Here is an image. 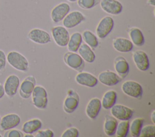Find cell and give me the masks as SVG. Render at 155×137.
<instances>
[{"label": "cell", "instance_id": "25", "mask_svg": "<svg viewBox=\"0 0 155 137\" xmlns=\"http://www.w3.org/2000/svg\"><path fill=\"white\" fill-rule=\"evenodd\" d=\"M82 34L79 32H75L73 33L69 38L68 43H67V48L70 52H76L78 51V48L80 45L82 44Z\"/></svg>", "mask_w": 155, "mask_h": 137}, {"label": "cell", "instance_id": "11", "mask_svg": "<svg viewBox=\"0 0 155 137\" xmlns=\"http://www.w3.org/2000/svg\"><path fill=\"white\" fill-rule=\"evenodd\" d=\"M21 122L20 116L16 113H8L1 118L0 129L7 131L17 127Z\"/></svg>", "mask_w": 155, "mask_h": 137}, {"label": "cell", "instance_id": "29", "mask_svg": "<svg viewBox=\"0 0 155 137\" xmlns=\"http://www.w3.org/2000/svg\"><path fill=\"white\" fill-rule=\"evenodd\" d=\"M84 40L90 47L95 48L98 46V39L96 36L90 30H85L82 36Z\"/></svg>", "mask_w": 155, "mask_h": 137}, {"label": "cell", "instance_id": "26", "mask_svg": "<svg viewBox=\"0 0 155 137\" xmlns=\"http://www.w3.org/2000/svg\"><path fill=\"white\" fill-rule=\"evenodd\" d=\"M129 36L133 44L137 46H141L145 43V38L142 31L136 27H133L129 31Z\"/></svg>", "mask_w": 155, "mask_h": 137}, {"label": "cell", "instance_id": "34", "mask_svg": "<svg viewBox=\"0 0 155 137\" xmlns=\"http://www.w3.org/2000/svg\"><path fill=\"white\" fill-rule=\"evenodd\" d=\"M5 137H23V133L17 129H10L7 130L4 135Z\"/></svg>", "mask_w": 155, "mask_h": 137}, {"label": "cell", "instance_id": "2", "mask_svg": "<svg viewBox=\"0 0 155 137\" xmlns=\"http://www.w3.org/2000/svg\"><path fill=\"white\" fill-rule=\"evenodd\" d=\"M32 102L38 109H45L48 104L47 93L45 89L41 86H35L31 93Z\"/></svg>", "mask_w": 155, "mask_h": 137}, {"label": "cell", "instance_id": "17", "mask_svg": "<svg viewBox=\"0 0 155 137\" xmlns=\"http://www.w3.org/2000/svg\"><path fill=\"white\" fill-rule=\"evenodd\" d=\"M98 80L104 85L113 86L120 81V77L114 72L107 71L102 72L99 74Z\"/></svg>", "mask_w": 155, "mask_h": 137}, {"label": "cell", "instance_id": "13", "mask_svg": "<svg viewBox=\"0 0 155 137\" xmlns=\"http://www.w3.org/2000/svg\"><path fill=\"white\" fill-rule=\"evenodd\" d=\"M70 7L67 2H61L56 5L51 11V20L58 23L63 20L65 16L70 12Z\"/></svg>", "mask_w": 155, "mask_h": 137}, {"label": "cell", "instance_id": "23", "mask_svg": "<svg viewBox=\"0 0 155 137\" xmlns=\"http://www.w3.org/2000/svg\"><path fill=\"white\" fill-rule=\"evenodd\" d=\"M42 126V122L40 119L35 118L25 122L22 126V130L25 134H32L39 130Z\"/></svg>", "mask_w": 155, "mask_h": 137}, {"label": "cell", "instance_id": "41", "mask_svg": "<svg viewBox=\"0 0 155 137\" xmlns=\"http://www.w3.org/2000/svg\"><path fill=\"white\" fill-rule=\"evenodd\" d=\"M67 1H68L70 2H75V1H76L78 0H67Z\"/></svg>", "mask_w": 155, "mask_h": 137}, {"label": "cell", "instance_id": "8", "mask_svg": "<svg viewBox=\"0 0 155 137\" xmlns=\"http://www.w3.org/2000/svg\"><path fill=\"white\" fill-rule=\"evenodd\" d=\"M110 109L113 116L120 121L129 120L133 115L131 109L122 104H114Z\"/></svg>", "mask_w": 155, "mask_h": 137}, {"label": "cell", "instance_id": "9", "mask_svg": "<svg viewBox=\"0 0 155 137\" xmlns=\"http://www.w3.org/2000/svg\"><path fill=\"white\" fill-rule=\"evenodd\" d=\"M85 20V16L79 11H73L68 13L63 19L62 24L66 28H72L80 24Z\"/></svg>", "mask_w": 155, "mask_h": 137}, {"label": "cell", "instance_id": "5", "mask_svg": "<svg viewBox=\"0 0 155 137\" xmlns=\"http://www.w3.org/2000/svg\"><path fill=\"white\" fill-rule=\"evenodd\" d=\"M51 35L55 43L59 46H67L70 34L67 29L64 26L54 27L51 29Z\"/></svg>", "mask_w": 155, "mask_h": 137}, {"label": "cell", "instance_id": "42", "mask_svg": "<svg viewBox=\"0 0 155 137\" xmlns=\"http://www.w3.org/2000/svg\"><path fill=\"white\" fill-rule=\"evenodd\" d=\"M1 115H0V122H1Z\"/></svg>", "mask_w": 155, "mask_h": 137}, {"label": "cell", "instance_id": "20", "mask_svg": "<svg viewBox=\"0 0 155 137\" xmlns=\"http://www.w3.org/2000/svg\"><path fill=\"white\" fill-rule=\"evenodd\" d=\"M114 69L117 74L121 78H124L128 75L130 66L126 59L122 56H118L114 60Z\"/></svg>", "mask_w": 155, "mask_h": 137}, {"label": "cell", "instance_id": "30", "mask_svg": "<svg viewBox=\"0 0 155 137\" xmlns=\"http://www.w3.org/2000/svg\"><path fill=\"white\" fill-rule=\"evenodd\" d=\"M130 123L128 120L121 121L117 123L115 134L117 137H125L127 136L129 131Z\"/></svg>", "mask_w": 155, "mask_h": 137}, {"label": "cell", "instance_id": "7", "mask_svg": "<svg viewBox=\"0 0 155 137\" xmlns=\"http://www.w3.org/2000/svg\"><path fill=\"white\" fill-rule=\"evenodd\" d=\"M20 85L19 78L15 74L10 75L7 77L4 84L5 94L9 97H14L19 89Z\"/></svg>", "mask_w": 155, "mask_h": 137}, {"label": "cell", "instance_id": "21", "mask_svg": "<svg viewBox=\"0 0 155 137\" xmlns=\"http://www.w3.org/2000/svg\"><path fill=\"white\" fill-rule=\"evenodd\" d=\"M113 46L118 52L128 53L132 50L133 44L131 40L126 38L117 37L113 40Z\"/></svg>", "mask_w": 155, "mask_h": 137}, {"label": "cell", "instance_id": "1", "mask_svg": "<svg viewBox=\"0 0 155 137\" xmlns=\"http://www.w3.org/2000/svg\"><path fill=\"white\" fill-rule=\"evenodd\" d=\"M7 62L11 66L19 71L25 72L28 69L27 59L18 51H10L7 56Z\"/></svg>", "mask_w": 155, "mask_h": 137}, {"label": "cell", "instance_id": "35", "mask_svg": "<svg viewBox=\"0 0 155 137\" xmlns=\"http://www.w3.org/2000/svg\"><path fill=\"white\" fill-rule=\"evenodd\" d=\"M54 136V133L50 129H45L39 130L36 135V137H53Z\"/></svg>", "mask_w": 155, "mask_h": 137}, {"label": "cell", "instance_id": "10", "mask_svg": "<svg viewBox=\"0 0 155 137\" xmlns=\"http://www.w3.org/2000/svg\"><path fill=\"white\" fill-rule=\"evenodd\" d=\"M64 61L65 63L70 68L78 71H81L84 67V61L83 59L74 52H68L64 55Z\"/></svg>", "mask_w": 155, "mask_h": 137}, {"label": "cell", "instance_id": "15", "mask_svg": "<svg viewBox=\"0 0 155 137\" xmlns=\"http://www.w3.org/2000/svg\"><path fill=\"white\" fill-rule=\"evenodd\" d=\"M133 60L137 68L145 71L150 67V62L147 54L142 50H137L133 54Z\"/></svg>", "mask_w": 155, "mask_h": 137}, {"label": "cell", "instance_id": "27", "mask_svg": "<svg viewBox=\"0 0 155 137\" xmlns=\"http://www.w3.org/2000/svg\"><path fill=\"white\" fill-rule=\"evenodd\" d=\"M117 121L114 117L110 116H105L104 123V131L106 135L111 136L115 134Z\"/></svg>", "mask_w": 155, "mask_h": 137}, {"label": "cell", "instance_id": "39", "mask_svg": "<svg viewBox=\"0 0 155 137\" xmlns=\"http://www.w3.org/2000/svg\"><path fill=\"white\" fill-rule=\"evenodd\" d=\"M147 2L150 5H151L153 7L155 6V0H148Z\"/></svg>", "mask_w": 155, "mask_h": 137}, {"label": "cell", "instance_id": "37", "mask_svg": "<svg viewBox=\"0 0 155 137\" xmlns=\"http://www.w3.org/2000/svg\"><path fill=\"white\" fill-rule=\"evenodd\" d=\"M5 95V91L4 86L0 83V99H1Z\"/></svg>", "mask_w": 155, "mask_h": 137}, {"label": "cell", "instance_id": "38", "mask_svg": "<svg viewBox=\"0 0 155 137\" xmlns=\"http://www.w3.org/2000/svg\"><path fill=\"white\" fill-rule=\"evenodd\" d=\"M154 116H155V111L153 110V111L152 112V113H151V116H150V118H151V121H152V122H153V124L155 123V121H154L155 117H154Z\"/></svg>", "mask_w": 155, "mask_h": 137}, {"label": "cell", "instance_id": "22", "mask_svg": "<svg viewBox=\"0 0 155 137\" xmlns=\"http://www.w3.org/2000/svg\"><path fill=\"white\" fill-rule=\"evenodd\" d=\"M117 100V93L114 90H109L105 92L104 94L102 101L101 106L105 109H110L114 104Z\"/></svg>", "mask_w": 155, "mask_h": 137}, {"label": "cell", "instance_id": "3", "mask_svg": "<svg viewBox=\"0 0 155 137\" xmlns=\"http://www.w3.org/2000/svg\"><path fill=\"white\" fill-rule=\"evenodd\" d=\"M122 92L133 98H140L143 90L142 86L137 82L133 80H127L124 81L121 86Z\"/></svg>", "mask_w": 155, "mask_h": 137}, {"label": "cell", "instance_id": "6", "mask_svg": "<svg viewBox=\"0 0 155 137\" xmlns=\"http://www.w3.org/2000/svg\"><path fill=\"white\" fill-rule=\"evenodd\" d=\"M27 37L31 41L38 44H46L51 41L48 33L40 28L31 29L28 32Z\"/></svg>", "mask_w": 155, "mask_h": 137}, {"label": "cell", "instance_id": "14", "mask_svg": "<svg viewBox=\"0 0 155 137\" xmlns=\"http://www.w3.org/2000/svg\"><path fill=\"white\" fill-rule=\"evenodd\" d=\"M35 84L36 80L33 76L30 75L24 78L19 87L20 96L25 99L28 98L31 95Z\"/></svg>", "mask_w": 155, "mask_h": 137}, {"label": "cell", "instance_id": "40", "mask_svg": "<svg viewBox=\"0 0 155 137\" xmlns=\"http://www.w3.org/2000/svg\"><path fill=\"white\" fill-rule=\"evenodd\" d=\"M24 136H25V137H33L34 136L33 135L30 134V133H27L26 135H24Z\"/></svg>", "mask_w": 155, "mask_h": 137}, {"label": "cell", "instance_id": "33", "mask_svg": "<svg viewBox=\"0 0 155 137\" xmlns=\"http://www.w3.org/2000/svg\"><path fill=\"white\" fill-rule=\"evenodd\" d=\"M79 131L76 127H70L66 129L61 135L62 137H78Z\"/></svg>", "mask_w": 155, "mask_h": 137}, {"label": "cell", "instance_id": "24", "mask_svg": "<svg viewBox=\"0 0 155 137\" xmlns=\"http://www.w3.org/2000/svg\"><path fill=\"white\" fill-rule=\"evenodd\" d=\"M79 54L84 60L88 63H93L95 59V54L93 51L86 43H82L78 49Z\"/></svg>", "mask_w": 155, "mask_h": 137}, {"label": "cell", "instance_id": "19", "mask_svg": "<svg viewBox=\"0 0 155 137\" xmlns=\"http://www.w3.org/2000/svg\"><path fill=\"white\" fill-rule=\"evenodd\" d=\"M101 107V101L99 98H91L86 106L85 112L87 115L91 119H95L98 115Z\"/></svg>", "mask_w": 155, "mask_h": 137}, {"label": "cell", "instance_id": "32", "mask_svg": "<svg viewBox=\"0 0 155 137\" xmlns=\"http://www.w3.org/2000/svg\"><path fill=\"white\" fill-rule=\"evenodd\" d=\"M100 0H78V5L83 9H91L98 4Z\"/></svg>", "mask_w": 155, "mask_h": 137}, {"label": "cell", "instance_id": "43", "mask_svg": "<svg viewBox=\"0 0 155 137\" xmlns=\"http://www.w3.org/2000/svg\"><path fill=\"white\" fill-rule=\"evenodd\" d=\"M0 137H2V135L0 134Z\"/></svg>", "mask_w": 155, "mask_h": 137}, {"label": "cell", "instance_id": "16", "mask_svg": "<svg viewBox=\"0 0 155 137\" xmlns=\"http://www.w3.org/2000/svg\"><path fill=\"white\" fill-rule=\"evenodd\" d=\"M78 104V94L73 90H70L64 101V110L68 113H71L76 109Z\"/></svg>", "mask_w": 155, "mask_h": 137}, {"label": "cell", "instance_id": "18", "mask_svg": "<svg viewBox=\"0 0 155 137\" xmlns=\"http://www.w3.org/2000/svg\"><path fill=\"white\" fill-rule=\"evenodd\" d=\"M75 80L79 84L89 88L95 86L98 82V80L95 76L86 72L78 73L75 77Z\"/></svg>", "mask_w": 155, "mask_h": 137}, {"label": "cell", "instance_id": "28", "mask_svg": "<svg viewBox=\"0 0 155 137\" xmlns=\"http://www.w3.org/2000/svg\"><path fill=\"white\" fill-rule=\"evenodd\" d=\"M143 119L141 118H137L134 119L129 126V130L131 136H139L141 129L143 126Z\"/></svg>", "mask_w": 155, "mask_h": 137}, {"label": "cell", "instance_id": "31", "mask_svg": "<svg viewBox=\"0 0 155 137\" xmlns=\"http://www.w3.org/2000/svg\"><path fill=\"white\" fill-rule=\"evenodd\" d=\"M140 136L141 137H154L155 136V126L147 125L142 127L140 132Z\"/></svg>", "mask_w": 155, "mask_h": 137}, {"label": "cell", "instance_id": "36", "mask_svg": "<svg viewBox=\"0 0 155 137\" xmlns=\"http://www.w3.org/2000/svg\"><path fill=\"white\" fill-rule=\"evenodd\" d=\"M7 64V56L4 51L0 49V71L5 69Z\"/></svg>", "mask_w": 155, "mask_h": 137}, {"label": "cell", "instance_id": "12", "mask_svg": "<svg viewBox=\"0 0 155 137\" xmlns=\"http://www.w3.org/2000/svg\"><path fill=\"white\" fill-rule=\"evenodd\" d=\"M99 2L101 8L110 14H119L123 9L122 4L117 0H101Z\"/></svg>", "mask_w": 155, "mask_h": 137}, {"label": "cell", "instance_id": "4", "mask_svg": "<svg viewBox=\"0 0 155 137\" xmlns=\"http://www.w3.org/2000/svg\"><path fill=\"white\" fill-rule=\"evenodd\" d=\"M113 27V19L109 16H105L99 22L96 27V33L97 37L100 39L106 37L112 31Z\"/></svg>", "mask_w": 155, "mask_h": 137}]
</instances>
